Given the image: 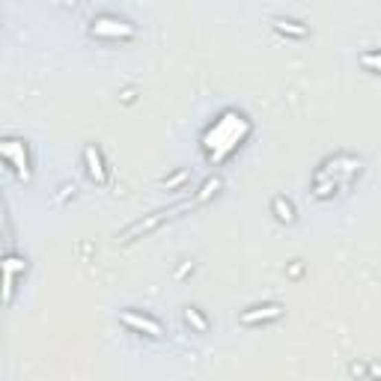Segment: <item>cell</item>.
Masks as SVG:
<instances>
[{
    "label": "cell",
    "mask_w": 381,
    "mask_h": 381,
    "mask_svg": "<svg viewBox=\"0 0 381 381\" xmlns=\"http://www.w3.org/2000/svg\"><path fill=\"white\" fill-rule=\"evenodd\" d=\"M89 33L98 36V39H131L134 27L129 21H120V18H96Z\"/></svg>",
    "instance_id": "cell-3"
},
{
    "label": "cell",
    "mask_w": 381,
    "mask_h": 381,
    "mask_svg": "<svg viewBox=\"0 0 381 381\" xmlns=\"http://www.w3.org/2000/svg\"><path fill=\"white\" fill-rule=\"evenodd\" d=\"M3 155L6 161L15 167V173L21 176V179H30V161H27V149H24V143H18V140H6L3 143Z\"/></svg>",
    "instance_id": "cell-4"
},
{
    "label": "cell",
    "mask_w": 381,
    "mask_h": 381,
    "mask_svg": "<svg viewBox=\"0 0 381 381\" xmlns=\"http://www.w3.org/2000/svg\"><path fill=\"white\" fill-rule=\"evenodd\" d=\"M217 188H221V179H217V176H212V179H208V182H206L203 188H199V194H197V203H203V199H208V197H212Z\"/></svg>",
    "instance_id": "cell-12"
},
{
    "label": "cell",
    "mask_w": 381,
    "mask_h": 381,
    "mask_svg": "<svg viewBox=\"0 0 381 381\" xmlns=\"http://www.w3.org/2000/svg\"><path fill=\"white\" fill-rule=\"evenodd\" d=\"M274 30L283 36H295V39H304L307 36V27H301L298 21H286V18H274Z\"/></svg>",
    "instance_id": "cell-9"
},
{
    "label": "cell",
    "mask_w": 381,
    "mask_h": 381,
    "mask_svg": "<svg viewBox=\"0 0 381 381\" xmlns=\"http://www.w3.org/2000/svg\"><path fill=\"white\" fill-rule=\"evenodd\" d=\"M18 271H24V262L9 257L3 262V298H6V304L12 301V289H15V274H18Z\"/></svg>",
    "instance_id": "cell-8"
},
{
    "label": "cell",
    "mask_w": 381,
    "mask_h": 381,
    "mask_svg": "<svg viewBox=\"0 0 381 381\" xmlns=\"http://www.w3.org/2000/svg\"><path fill=\"white\" fill-rule=\"evenodd\" d=\"M185 208H190V203H176V206H170V208H161V212H152L149 217H140V221H134L131 226H125V230L120 232V241H134V239H140V235H149V232H155L161 224L170 221V217H176L179 212H185Z\"/></svg>",
    "instance_id": "cell-2"
},
{
    "label": "cell",
    "mask_w": 381,
    "mask_h": 381,
    "mask_svg": "<svg viewBox=\"0 0 381 381\" xmlns=\"http://www.w3.org/2000/svg\"><path fill=\"white\" fill-rule=\"evenodd\" d=\"M274 208H277V217H280V221H286V224H289V221H295L292 206H289L283 197H274Z\"/></svg>",
    "instance_id": "cell-11"
},
{
    "label": "cell",
    "mask_w": 381,
    "mask_h": 381,
    "mask_svg": "<svg viewBox=\"0 0 381 381\" xmlns=\"http://www.w3.org/2000/svg\"><path fill=\"white\" fill-rule=\"evenodd\" d=\"M280 316H283V307H280V304H265V307H253V310L241 313L239 322L241 325H262V322L280 319Z\"/></svg>",
    "instance_id": "cell-6"
},
{
    "label": "cell",
    "mask_w": 381,
    "mask_h": 381,
    "mask_svg": "<svg viewBox=\"0 0 381 381\" xmlns=\"http://www.w3.org/2000/svg\"><path fill=\"white\" fill-rule=\"evenodd\" d=\"M120 319H122V325H129V328L138 331V334H146V337H161V325L155 319H149V316H138V313L125 310Z\"/></svg>",
    "instance_id": "cell-5"
},
{
    "label": "cell",
    "mask_w": 381,
    "mask_h": 381,
    "mask_svg": "<svg viewBox=\"0 0 381 381\" xmlns=\"http://www.w3.org/2000/svg\"><path fill=\"white\" fill-rule=\"evenodd\" d=\"M185 319H188V322H194V325H197V328H199V331H206V322H203V319H199V313L194 310V307H190V310H185Z\"/></svg>",
    "instance_id": "cell-13"
},
{
    "label": "cell",
    "mask_w": 381,
    "mask_h": 381,
    "mask_svg": "<svg viewBox=\"0 0 381 381\" xmlns=\"http://www.w3.org/2000/svg\"><path fill=\"white\" fill-rule=\"evenodd\" d=\"M360 66L369 69V72H381V54H378V51H367V54H360Z\"/></svg>",
    "instance_id": "cell-10"
},
{
    "label": "cell",
    "mask_w": 381,
    "mask_h": 381,
    "mask_svg": "<svg viewBox=\"0 0 381 381\" xmlns=\"http://www.w3.org/2000/svg\"><path fill=\"white\" fill-rule=\"evenodd\" d=\"M84 158H87V170H89V179L98 185H105L107 182V170H105V161H102V152H98V146H89L84 149Z\"/></svg>",
    "instance_id": "cell-7"
},
{
    "label": "cell",
    "mask_w": 381,
    "mask_h": 381,
    "mask_svg": "<svg viewBox=\"0 0 381 381\" xmlns=\"http://www.w3.org/2000/svg\"><path fill=\"white\" fill-rule=\"evenodd\" d=\"M250 131V125L244 116H235V113H226L221 122L212 129V134H208L206 143H212L215 146V158H224L230 149H235L241 143V138Z\"/></svg>",
    "instance_id": "cell-1"
}]
</instances>
